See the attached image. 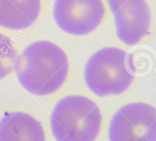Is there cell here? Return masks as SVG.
I'll return each mask as SVG.
<instances>
[{
    "label": "cell",
    "mask_w": 156,
    "mask_h": 141,
    "mask_svg": "<svg viewBox=\"0 0 156 141\" xmlns=\"http://www.w3.org/2000/svg\"><path fill=\"white\" fill-rule=\"evenodd\" d=\"M17 58V50L12 40L0 33V79L5 78L15 70Z\"/></svg>",
    "instance_id": "9c48e42d"
},
{
    "label": "cell",
    "mask_w": 156,
    "mask_h": 141,
    "mask_svg": "<svg viewBox=\"0 0 156 141\" xmlns=\"http://www.w3.org/2000/svg\"><path fill=\"white\" fill-rule=\"evenodd\" d=\"M0 141H46L42 124L27 113H9L0 121Z\"/></svg>",
    "instance_id": "ba28073f"
},
{
    "label": "cell",
    "mask_w": 156,
    "mask_h": 141,
    "mask_svg": "<svg viewBox=\"0 0 156 141\" xmlns=\"http://www.w3.org/2000/svg\"><path fill=\"white\" fill-rule=\"evenodd\" d=\"M118 39L127 46L139 44L149 34L152 23L146 0H107Z\"/></svg>",
    "instance_id": "8992f818"
},
{
    "label": "cell",
    "mask_w": 156,
    "mask_h": 141,
    "mask_svg": "<svg viewBox=\"0 0 156 141\" xmlns=\"http://www.w3.org/2000/svg\"><path fill=\"white\" fill-rule=\"evenodd\" d=\"M129 58L124 50L105 47L93 53L84 69L87 87L98 97L120 96L134 80Z\"/></svg>",
    "instance_id": "3957f363"
},
{
    "label": "cell",
    "mask_w": 156,
    "mask_h": 141,
    "mask_svg": "<svg viewBox=\"0 0 156 141\" xmlns=\"http://www.w3.org/2000/svg\"><path fill=\"white\" fill-rule=\"evenodd\" d=\"M103 0H55L53 17L59 28L73 36L92 33L105 19Z\"/></svg>",
    "instance_id": "5b68a950"
},
{
    "label": "cell",
    "mask_w": 156,
    "mask_h": 141,
    "mask_svg": "<svg viewBox=\"0 0 156 141\" xmlns=\"http://www.w3.org/2000/svg\"><path fill=\"white\" fill-rule=\"evenodd\" d=\"M110 141H156V108L131 102L119 108L108 128Z\"/></svg>",
    "instance_id": "277c9868"
},
{
    "label": "cell",
    "mask_w": 156,
    "mask_h": 141,
    "mask_svg": "<svg viewBox=\"0 0 156 141\" xmlns=\"http://www.w3.org/2000/svg\"><path fill=\"white\" fill-rule=\"evenodd\" d=\"M15 70L20 85L36 96L59 91L69 76L66 53L55 43L39 40L30 43L17 58Z\"/></svg>",
    "instance_id": "6da1fadb"
},
{
    "label": "cell",
    "mask_w": 156,
    "mask_h": 141,
    "mask_svg": "<svg viewBox=\"0 0 156 141\" xmlns=\"http://www.w3.org/2000/svg\"><path fill=\"white\" fill-rule=\"evenodd\" d=\"M98 105L81 95L59 99L50 115V128L56 141H95L102 126Z\"/></svg>",
    "instance_id": "7a4b0ae2"
},
{
    "label": "cell",
    "mask_w": 156,
    "mask_h": 141,
    "mask_svg": "<svg viewBox=\"0 0 156 141\" xmlns=\"http://www.w3.org/2000/svg\"><path fill=\"white\" fill-rule=\"evenodd\" d=\"M41 10L42 0H0V27L26 30L36 22Z\"/></svg>",
    "instance_id": "52a82bcc"
}]
</instances>
